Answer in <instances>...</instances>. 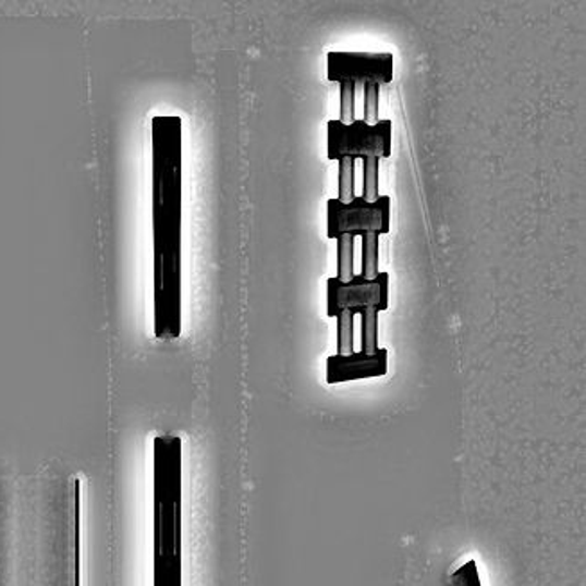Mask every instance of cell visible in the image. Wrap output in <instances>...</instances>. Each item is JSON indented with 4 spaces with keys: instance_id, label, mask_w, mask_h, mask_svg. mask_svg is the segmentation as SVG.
<instances>
[{
    "instance_id": "obj_1",
    "label": "cell",
    "mask_w": 586,
    "mask_h": 586,
    "mask_svg": "<svg viewBox=\"0 0 586 586\" xmlns=\"http://www.w3.org/2000/svg\"><path fill=\"white\" fill-rule=\"evenodd\" d=\"M182 119H152L155 335L182 334Z\"/></svg>"
},
{
    "instance_id": "obj_2",
    "label": "cell",
    "mask_w": 586,
    "mask_h": 586,
    "mask_svg": "<svg viewBox=\"0 0 586 586\" xmlns=\"http://www.w3.org/2000/svg\"><path fill=\"white\" fill-rule=\"evenodd\" d=\"M152 586H183V440L152 438Z\"/></svg>"
},
{
    "instance_id": "obj_3",
    "label": "cell",
    "mask_w": 586,
    "mask_h": 586,
    "mask_svg": "<svg viewBox=\"0 0 586 586\" xmlns=\"http://www.w3.org/2000/svg\"><path fill=\"white\" fill-rule=\"evenodd\" d=\"M391 135L393 122L390 119H380L374 126L363 119H355L352 124L332 119L327 122V157L334 162L344 157L384 160L391 157Z\"/></svg>"
},
{
    "instance_id": "obj_4",
    "label": "cell",
    "mask_w": 586,
    "mask_h": 586,
    "mask_svg": "<svg viewBox=\"0 0 586 586\" xmlns=\"http://www.w3.org/2000/svg\"><path fill=\"white\" fill-rule=\"evenodd\" d=\"M391 230V197L379 196L374 203L355 196L350 203H341L332 197L327 202V237L341 235L361 237L363 233L374 232L388 235Z\"/></svg>"
},
{
    "instance_id": "obj_5",
    "label": "cell",
    "mask_w": 586,
    "mask_h": 586,
    "mask_svg": "<svg viewBox=\"0 0 586 586\" xmlns=\"http://www.w3.org/2000/svg\"><path fill=\"white\" fill-rule=\"evenodd\" d=\"M394 76V57L391 52H329L327 80L350 85H390Z\"/></svg>"
},
{
    "instance_id": "obj_6",
    "label": "cell",
    "mask_w": 586,
    "mask_h": 586,
    "mask_svg": "<svg viewBox=\"0 0 586 586\" xmlns=\"http://www.w3.org/2000/svg\"><path fill=\"white\" fill-rule=\"evenodd\" d=\"M371 307L384 313L390 307V273L377 274L374 280L354 274L350 282H339L335 277L327 280V316L335 318L341 310Z\"/></svg>"
},
{
    "instance_id": "obj_7",
    "label": "cell",
    "mask_w": 586,
    "mask_h": 586,
    "mask_svg": "<svg viewBox=\"0 0 586 586\" xmlns=\"http://www.w3.org/2000/svg\"><path fill=\"white\" fill-rule=\"evenodd\" d=\"M388 349H379L375 354L352 352L349 355H330L325 363V380L327 384H344L354 380L377 379L388 374L390 363Z\"/></svg>"
},
{
    "instance_id": "obj_8",
    "label": "cell",
    "mask_w": 586,
    "mask_h": 586,
    "mask_svg": "<svg viewBox=\"0 0 586 586\" xmlns=\"http://www.w3.org/2000/svg\"><path fill=\"white\" fill-rule=\"evenodd\" d=\"M350 313L357 316L359 314L361 319V352L364 354H375L379 350V343H377V319H379V313L371 307H354L349 308Z\"/></svg>"
},
{
    "instance_id": "obj_9",
    "label": "cell",
    "mask_w": 586,
    "mask_h": 586,
    "mask_svg": "<svg viewBox=\"0 0 586 586\" xmlns=\"http://www.w3.org/2000/svg\"><path fill=\"white\" fill-rule=\"evenodd\" d=\"M338 241V277L339 282H350L354 279L355 237L341 235Z\"/></svg>"
},
{
    "instance_id": "obj_10",
    "label": "cell",
    "mask_w": 586,
    "mask_h": 586,
    "mask_svg": "<svg viewBox=\"0 0 586 586\" xmlns=\"http://www.w3.org/2000/svg\"><path fill=\"white\" fill-rule=\"evenodd\" d=\"M379 235L374 232L363 233V266L361 274L366 280H374L379 274Z\"/></svg>"
},
{
    "instance_id": "obj_11",
    "label": "cell",
    "mask_w": 586,
    "mask_h": 586,
    "mask_svg": "<svg viewBox=\"0 0 586 586\" xmlns=\"http://www.w3.org/2000/svg\"><path fill=\"white\" fill-rule=\"evenodd\" d=\"M339 162V196L338 202L350 203L355 197V160L344 157Z\"/></svg>"
},
{
    "instance_id": "obj_12",
    "label": "cell",
    "mask_w": 586,
    "mask_h": 586,
    "mask_svg": "<svg viewBox=\"0 0 586 586\" xmlns=\"http://www.w3.org/2000/svg\"><path fill=\"white\" fill-rule=\"evenodd\" d=\"M379 158L366 157L363 158V199L368 203H374L379 199Z\"/></svg>"
},
{
    "instance_id": "obj_13",
    "label": "cell",
    "mask_w": 586,
    "mask_h": 586,
    "mask_svg": "<svg viewBox=\"0 0 586 586\" xmlns=\"http://www.w3.org/2000/svg\"><path fill=\"white\" fill-rule=\"evenodd\" d=\"M354 314L350 310H341L335 316L338 319V354L349 355L354 350Z\"/></svg>"
},
{
    "instance_id": "obj_14",
    "label": "cell",
    "mask_w": 586,
    "mask_h": 586,
    "mask_svg": "<svg viewBox=\"0 0 586 586\" xmlns=\"http://www.w3.org/2000/svg\"><path fill=\"white\" fill-rule=\"evenodd\" d=\"M379 91L380 85L377 83H366L364 85V119L369 126H374L379 119Z\"/></svg>"
},
{
    "instance_id": "obj_15",
    "label": "cell",
    "mask_w": 586,
    "mask_h": 586,
    "mask_svg": "<svg viewBox=\"0 0 586 586\" xmlns=\"http://www.w3.org/2000/svg\"><path fill=\"white\" fill-rule=\"evenodd\" d=\"M0 488V586H8V541H5V511Z\"/></svg>"
},
{
    "instance_id": "obj_16",
    "label": "cell",
    "mask_w": 586,
    "mask_h": 586,
    "mask_svg": "<svg viewBox=\"0 0 586 586\" xmlns=\"http://www.w3.org/2000/svg\"><path fill=\"white\" fill-rule=\"evenodd\" d=\"M341 88V119L343 124H352L355 121V85L344 83Z\"/></svg>"
},
{
    "instance_id": "obj_17",
    "label": "cell",
    "mask_w": 586,
    "mask_h": 586,
    "mask_svg": "<svg viewBox=\"0 0 586 586\" xmlns=\"http://www.w3.org/2000/svg\"><path fill=\"white\" fill-rule=\"evenodd\" d=\"M457 586H483L480 585L479 571L474 560L466 561L465 565L460 566L454 576H452Z\"/></svg>"
}]
</instances>
